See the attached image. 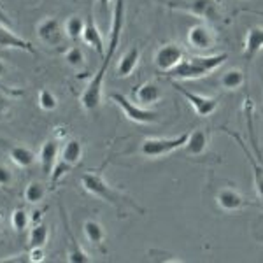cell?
<instances>
[{"instance_id": "4316f807", "label": "cell", "mask_w": 263, "mask_h": 263, "mask_svg": "<svg viewBox=\"0 0 263 263\" xmlns=\"http://www.w3.org/2000/svg\"><path fill=\"white\" fill-rule=\"evenodd\" d=\"M84 25L86 23H84L79 16H70V18L65 21V33L70 37L72 41H79L83 37Z\"/></svg>"}, {"instance_id": "ac0fdd59", "label": "cell", "mask_w": 263, "mask_h": 263, "mask_svg": "<svg viewBox=\"0 0 263 263\" xmlns=\"http://www.w3.org/2000/svg\"><path fill=\"white\" fill-rule=\"evenodd\" d=\"M58 153H60V147H58V141L57 139H49L42 144L41 147V155H39V162L42 167V172L44 174H51L57 165L58 160Z\"/></svg>"}, {"instance_id": "6da1fadb", "label": "cell", "mask_w": 263, "mask_h": 263, "mask_svg": "<svg viewBox=\"0 0 263 263\" xmlns=\"http://www.w3.org/2000/svg\"><path fill=\"white\" fill-rule=\"evenodd\" d=\"M123 18H125V0H118L116 7H114V16H112V25H111V37H109V51H105V57L102 58V65L99 72L93 76L90 84L86 86V90L81 95V105L86 109L88 112H93L99 109L100 99H102V83H104V76L109 69L114 53L120 44V37L123 32Z\"/></svg>"}, {"instance_id": "8d00e7d4", "label": "cell", "mask_w": 263, "mask_h": 263, "mask_svg": "<svg viewBox=\"0 0 263 263\" xmlns=\"http://www.w3.org/2000/svg\"><path fill=\"white\" fill-rule=\"evenodd\" d=\"M6 74H7V65L2 60H0V78H4Z\"/></svg>"}, {"instance_id": "f1b7e54d", "label": "cell", "mask_w": 263, "mask_h": 263, "mask_svg": "<svg viewBox=\"0 0 263 263\" xmlns=\"http://www.w3.org/2000/svg\"><path fill=\"white\" fill-rule=\"evenodd\" d=\"M65 62L67 65H70L72 69H83L84 63H86V60H84V53L81 48H78V46H72V48L65 53Z\"/></svg>"}, {"instance_id": "d6986e66", "label": "cell", "mask_w": 263, "mask_h": 263, "mask_svg": "<svg viewBox=\"0 0 263 263\" xmlns=\"http://www.w3.org/2000/svg\"><path fill=\"white\" fill-rule=\"evenodd\" d=\"M139 60H141V49L130 48L120 58V62H118V67H116L118 78H130V76L135 72V69H137Z\"/></svg>"}, {"instance_id": "8992f818", "label": "cell", "mask_w": 263, "mask_h": 263, "mask_svg": "<svg viewBox=\"0 0 263 263\" xmlns=\"http://www.w3.org/2000/svg\"><path fill=\"white\" fill-rule=\"evenodd\" d=\"M109 97H111V100L121 109V112L125 114L126 120L137 123V125H151V123L158 121V112L149 111V109L142 107V105H139V104L137 105L132 104V102L126 99L125 95H121V93L114 91Z\"/></svg>"}, {"instance_id": "7c38bea8", "label": "cell", "mask_w": 263, "mask_h": 263, "mask_svg": "<svg viewBox=\"0 0 263 263\" xmlns=\"http://www.w3.org/2000/svg\"><path fill=\"white\" fill-rule=\"evenodd\" d=\"M261 51H263V27L254 25V27L248 28V33H246L242 54H244L246 62L249 63V62H253Z\"/></svg>"}, {"instance_id": "e0dca14e", "label": "cell", "mask_w": 263, "mask_h": 263, "mask_svg": "<svg viewBox=\"0 0 263 263\" xmlns=\"http://www.w3.org/2000/svg\"><path fill=\"white\" fill-rule=\"evenodd\" d=\"M83 41L86 46H90V48L95 49V53L99 54V57L104 58L105 57V44H104V37H102V33L99 30V27L95 25V21L91 18L86 21V25H84V32H83Z\"/></svg>"}, {"instance_id": "83f0119b", "label": "cell", "mask_w": 263, "mask_h": 263, "mask_svg": "<svg viewBox=\"0 0 263 263\" xmlns=\"http://www.w3.org/2000/svg\"><path fill=\"white\" fill-rule=\"evenodd\" d=\"M11 224L18 233H23L28 227V213L23 207H16L11 214Z\"/></svg>"}, {"instance_id": "cb8c5ba5", "label": "cell", "mask_w": 263, "mask_h": 263, "mask_svg": "<svg viewBox=\"0 0 263 263\" xmlns=\"http://www.w3.org/2000/svg\"><path fill=\"white\" fill-rule=\"evenodd\" d=\"M9 156H11L12 162L21 168L32 167L33 162H35V155H33V151L28 149V147H25V146H11Z\"/></svg>"}, {"instance_id": "d590c367", "label": "cell", "mask_w": 263, "mask_h": 263, "mask_svg": "<svg viewBox=\"0 0 263 263\" xmlns=\"http://www.w3.org/2000/svg\"><path fill=\"white\" fill-rule=\"evenodd\" d=\"M109 4H111V0H99V6H100L102 11H107Z\"/></svg>"}, {"instance_id": "277c9868", "label": "cell", "mask_w": 263, "mask_h": 263, "mask_svg": "<svg viewBox=\"0 0 263 263\" xmlns=\"http://www.w3.org/2000/svg\"><path fill=\"white\" fill-rule=\"evenodd\" d=\"M188 134L190 132H184V134L177 135V137H147L142 141L141 147H139V153H141L144 158H162V156H168L174 151L184 147L186 141H188Z\"/></svg>"}, {"instance_id": "7a4b0ae2", "label": "cell", "mask_w": 263, "mask_h": 263, "mask_svg": "<svg viewBox=\"0 0 263 263\" xmlns=\"http://www.w3.org/2000/svg\"><path fill=\"white\" fill-rule=\"evenodd\" d=\"M227 58H228L227 53L207 54V57H192L188 60L182 58L171 72H167V76L172 79H182V81L202 79L205 76H209L211 72L218 70L227 62Z\"/></svg>"}, {"instance_id": "7402d4cb", "label": "cell", "mask_w": 263, "mask_h": 263, "mask_svg": "<svg viewBox=\"0 0 263 263\" xmlns=\"http://www.w3.org/2000/svg\"><path fill=\"white\" fill-rule=\"evenodd\" d=\"M219 84L227 91H237L246 84V74L240 69H228L219 78Z\"/></svg>"}, {"instance_id": "484cf974", "label": "cell", "mask_w": 263, "mask_h": 263, "mask_svg": "<svg viewBox=\"0 0 263 263\" xmlns=\"http://www.w3.org/2000/svg\"><path fill=\"white\" fill-rule=\"evenodd\" d=\"M44 195H46L44 184L39 181H32V182H28V186L25 188L23 197L28 203H39L42 198H44Z\"/></svg>"}, {"instance_id": "30bf717a", "label": "cell", "mask_w": 263, "mask_h": 263, "mask_svg": "<svg viewBox=\"0 0 263 263\" xmlns=\"http://www.w3.org/2000/svg\"><path fill=\"white\" fill-rule=\"evenodd\" d=\"M216 203L223 213H239L242 211L248 202L246 198L240 195V192H237L235 188H221L216 193Z\"/></svg>"}, {"instance_id": "d6a6232c", "label": "cell", "mask_w": 263, "mask_h": 263, "mask_svg": "<svg viewBox=\"0 0 263 263\" xmlns=\"http://www.w3.org/2000/svg\"><path fill=\"white\" fill-rule=\"evenodd\" d=\"M28 260L32 263H39L44 260V248H32V251L28 253Z\"/></svg>"}, {"instance_id": "ffe728a7", "label": "cell", "mask_w": 263, "mask_h": 263, "mask_svg": "<svg viewBox=\"0 0 263 263\" xmlns=\"http://www.w3.org/2000/svg\"><path fill=\"white\" fill-rule=\"evenodd\" d=\"M223 132H227L228 135H232V137L240 144V147H242L244 155L248 156V162L251 163L253 172H254V190H256L258 197H260L261 200H263V167H260V165L254 162V156L248 151V147H246V144H244L242 139H240V135H239V134H233V132H230L228 128H223Z\"/></svg>"}, {"instance_id": "9a60e30c", "label": "cell", "mask_w": 263, "mask_h": 263, "mask_svg": "<svg viewBox=\"0 0 263 263\" xmlns=\"http://www.w3.org/2000/svg\"><path fill=\"white\" fill-rule=\"evenodd\" d=\"M209 147V132L197 128L188 134V141L184 144V151L190 156H202Z\"/></svg>"}, {"instance_id": "4fadbf2b", "label": "cell", "mask_w": 263, "mask_h": 263, "mask_svg": "<svg viewBox=\"0 0 263 263\" xmlns=\"http://www.w3.org/2000/svg\"><path fill=\"white\" fill-rule=\"evenodd\" d=\"M134 97H135V100H137L139 105H142V107H149V105L158 104V102L163 99V91H162V88H160L158 83L146 81L134 91Z\"/></svg>"}, {"instance_id": "9c48e42d", "label": "cell", "mask_w": 263, "mask_h": 263, "mask_svg": "<svg viewBox=\"0 0 263 263\" xmlns=\"http://www.w3.org/2000/svg\"><path fill=\"white\" fill-rule=\"evenodd\" d=\"M188 44L198 51H209L216 46V32L209 23H198L190 27Z\"/></svg>"}, {"instance_id": "2e32d148", "label": "cell", "mask_w": 263, "mask_h": 263, "mask_svg": "<svg viewBox=\"0 0 263 263\" xmlns=\"http://www.w3.org/2000/svg\"><path fill=\"white\" fill-rule=\"evenodd\" d=\"M60 213H62V218H63V227H65V232H67V235H69V240H70V248H69V253H67V260H69L70 263H90L91 261L90 254L84 251L81 246L78 244L76 237L72 235L69 221H67V218H65V211H63L62 205H60Z\"/></svg>"}, {"instance_id": "f546056e", "label": "cell", "mask_w": 263, "mask_h": 263, "mask_svg": "<svg viewBox=\"0 0 263 263\" xmlns=\"http://www.w3.org/2000/svg\"><path fill=\"white\" fill-rule=\"evenodd\" d=\"M39 107L42 111H54L58 107V99L48 88H42L39 91Z\"/></svg>"}, {"instance_id": "603a6c76", "label": "cell", "mask_w": 263, "mask_h": 263, "mask_svg": "<svg viewBox=\"0 0 263 263\" xmlns=\"http://www.w3.org/2000/svg\"><path fill=\"white\" fill-rule=\"evenodd\" d=\"M83 230H84V235H86L88 242L97 246V248H102V244H104V240H105V230L97 219H86V221L83 223Z\"/></svg>"}, {"instance_id": "5b68a950", "label": "cell", "mask_w": 263, "mask_h": 263, "mask_svg": "<svg viewBox=\"0 0 263 263\" xmlns=\"http://www.w3.org/2000/svg\"><path fill=\"white\" fill-rule=\"evenodd\" d=\"M171 9L184 11L188 14L195 16L198 20H203L207 23L221 20V9H219L218 0H188V2H168Z\"/></svg>"}, {"instance_id": "44dd1931", "label": "cell", "mask_w": 263, "mask_h": 263, "mask_svg": "<svg viewBox=\"0 0 263 263\" xmlns=\"http://www.w3.org/2000/svg\"><path fill=\"white\" fill-rule=\"evenodd\" d=\"M60 158L65 163L76 167L83 160V144L78 139H69L60 149Z\"/></svg>"}, {"instance_id": "e575fe53", "label": "cell", "mask_w": 263, "mask_h": 263, "mask_svg": "<svg viewBox=\"0 0 263 263\" xmlns=\"http://www.w3.org/2000/svg\"><path fill=\"white\" fill-rule=\"evenodd\" d=\"M0 23L6 25V27H11V20L7 18V14H6V12H4L2 7H0Z\"/></svg>"}, {"instance_id": "ba28073f", "label": "cell", "mask_w": 263, "mask_h": 263, "mask_svg": "<svg viewBox=\"0 0 263 263\" xmlns=\"http://www.w3.org/2000/svg\"><path fill=\"white\" fill-rule=\"evenodd\" d=\"M182 58H184V51L177 44H174V42H167V44H162L156 49L153 63H155V67L160 72L167 74V72H171Z\"/></svg>"}, {"instance_id": "8fae6325", "label": "cell", "mask_w": 263, "mask_h": 263, "mask_svg": "<svg viewBox=\"0 0 263 263\" xmlns=\"http://www.w3.org/2000/svg\"><path fill=\"white\" fill-rule=\"evenodd\" d=\"M37 35L46 46H60L65 32H63L62 23L57 18H46L37 27Z\"/></svg>"}, {"instance_id": "5bb4252c", "label": "cell", "mask_w": 263, "mask_h": 263, "mask_svg": "<svg viewBox=\"0 0 263 263\" xmlns=\"http://www.w3.org/2000/svg\"><path fill=\"white\" fill-rule=\"evenodd\" d=\"M0 49H20L35 54V48L32 46V42L21 39L20 35H16L14 32L9 30V27H6L2 23H0Z\"/></svg>"}, {"instance_id": "52a82bcc", "label": "cell", "mask_w": 263, "mask_h": 263, "mask_svg": "<svg viewBox=\"0 0 263 263\" xmlns=\"http://www.w3.org/2000/svg\"><path fill=\"white\" fill-rule=\"evenodd\" d=\"M172 86L176 88L177 93H181V95L184 97V100L192 105V109L198 118L213 116L216 112V109H218L219 100L216 99V97H205V95H200V93L190 91V90H186L184 86H181L179 83H172Z\"/></svg>"}, {"instance_id": "d4e9b609", "label": "cell", "mask_w": 263, "mask_h": 263, "mask_svg": "<svg viewBox=\"0 0 263 263\" xmlns=\"http://www.w3.org/2000/svg\"><path fill=\"white\" fill-rule=\"evenodd\" d=\"M49 239V228L44 223H35L28 233V244L30 248H44Z\"/></svg>"}, {"instance_id": "74e56055", "label": "cell", "mask_w": 263, "mask_h": 263, "mask_svg": "<svg viewBox=\"0 0 263 263\" xmlns=\"http://www.w3.org/2000/svg\"><path fill=\"white\" fill-rule=\"evenodd\" d=\"M0 233H2V228H0Z\"/></svg>"}, {"instance_id": "4dcf8cb0", "label": "cell", "mask_w": 263, "mask_h": 263, "mask_svg": "<svg viewBox=\"0 0 263 263\" xmlns=\"http://www.w3.org/2000/svg\"><path fill=\"white\" fill-rule=\"evenodd\" d=\"M72 168V165H69V163H65L62 160V163L60 165H54V168H53V176H51V182H57L60 177L65 174L67 171H70Z\"/></svg>"}, {"instance_id": "836d02e7", "label": "cell", "mask_w": 263, "mask_h": 263, "mask_svg": "<svg viewBox=\"0 0 263 263\" xmlns=\"http://www.w3.org/2000/svg\"><path fill=\"white\" fill-rule=\"evenodd\" d=\"M9 111H11L9 100H7L6 97H0V120H4V118L9 114Z\"/></svg>"}, {"instance_id": "3957f363", "label": "cell", "mask_w": 263, "mask_h": 263, "mask_svg": "<svg viewBox=\"0 0 263 263\" xmlns=\"http://www.w3.org/2000/svg\"><path fill=\"white\" fill-rule=\"evenodd\" d=\"M81 184L88 193H91L93 197L100 198V200L111 203V205L116 207L120 213L123 211V207L125 205H130V207H134V209H137L139 213H144V209H141V207H139L134 200H130L128 197H125V195L120 193L118 190H114L112 186L100 176V174H95V172L83 174Z\"/></svg>"}, {"instance_id": "1f68e13d", "label": "cell", "mask_w": 263, "mask_h": 263, "mask_svg": "<svg viewBox=\"0 0 263 263\" xmlns=\"http://www.w3.org/2000/svg\"><path fill=\"white\" fill-rule=\"evenodd\" d=\"M12 182V172L6 165H0V188H7Z\"/></svg>"}]
</instances>
